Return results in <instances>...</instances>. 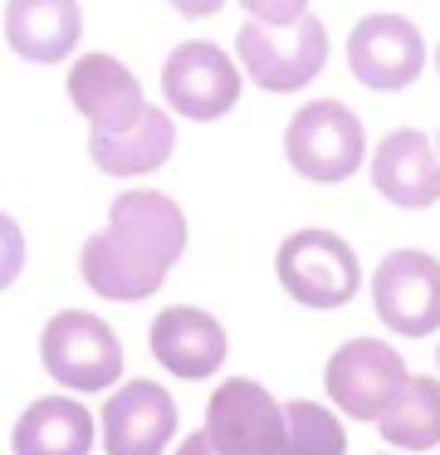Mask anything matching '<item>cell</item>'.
<instances>
[{
    "mask_svg": "<svg viewBox=\"0 0 440 455\" xmlns=\"http://www.w3.org/2000/svg\"><path fill=\"white\" fill-rule=\"evenodd\" d=\"M162 93H166V113L191 118V123H215L240 103L244 69L220 44L181 40L162 64Z\"/></svg>",
    "mask_w": 440,
    "mask_h": 455,
    "instance_id": "obj_8",
    "label": "cell"
},
{
    "mask_svg": "<svg viewBox=\"0 0 440 455\" xmlns=\"http://www.w3.org/2000/svg\"><path fill=\"white\" fill-rule=\"evenodd\" d=\"M172 455H215V445L205 441V431H191V435H186V441L176 445Z\"/></svg>",
    "mask_w": 440,
    "mask_h": 455,
    "instance_id": "obj_23",
    "label": "cell"
},
{
    "mask_svg": "<svg viewBox=\"0 0 440 455\" xmlns=\"http://www.w3.org/2000/svg\"><path fill=\"white\" fill-rule=\"evenodd\" d=\"M436 69H440V50H436Z\"/></svg>",
    "mask_w": 440,
    "mask_h": 455,
    "instance_id": "obj_26",
    "label": "cell"
},
{
    "mask_svg": "<svg viewBox=\"0 0 440 455\" xmlns=\"http://www.w3.org/2000/svg\"><path fill=\"white\" fill-rule=\"evenodd\" d=\"M25 275V230L10 211H0V289H10Z\"/></svg>",
    "mask_w": 440,
    "mask_h": 455,
    "instance_id": "obj_21",
    "label": "cell"
},
{
    "mask_svg": "<svg viewBox=\"0 0 440 455\" xmlns=\"http://www.w3.org/2000/svg\"><path fill=\"white\" fill-rule=\"evenodd\" d=\"M235 60L254 89L299 93L328 69V30L318 15H303L293 30H264V25L244 20L235 35Z\"/></svg>",
    "mask_w": 440,
    "mask_h": 455,
    "instance_id": "obj_5",
    "label": "cell"
},
{
    "mask_svg": "<svg viewBox=\"0 0 440 455\" xmlns=\"http://www.w3.org/2000/svg\"><path fill=\"white\" fill-rule=\"evenodd\" d=\"M372 187L396 211H426L440 201V152L420 128H396L372 148Z\"/></svg>",
    "mask_w": 440,
    "mask_h": 455,
    "instance_id": "obj_14",
    "label": "cell"
},
{
    "mask_svg": "<svg viewBox=\"0 0 440 455\" xmlns=\"http://www.w3.org/2000/svg\"><path fill=\"white\" fill-rule=\"evenodd\" d=\"M348 69L362 89L372 93H401L420 79L430 50H426V35L416 30V20L396 11H377V15H362L357 25L348 30Z\"/></svg>",
    "mask_w": 440,
    "mask_h": 455,
    "instance_id": "obj_10",
    "label": "cell"
},
{
    "mask_svg": "<svg viewBox=\"0 0 440 455\" xmlns=\"http://www.w3.org/2000/svg\"><path fill=\"white\" fill-rule=\"evenodd\" d=\"M93 445H98V421L68 392L29 402L20 411L15 431H10L15 455H93Z\"/></svg>",
    "mask_w": 440,
    "mask_h": 455,
    "instance_id": "obj_16",
    "label": "cell"
},
{
    "mask_svg": "<svg viewBox=\"0 0 440 455\" xmlns=\"http://www.w3.org/2000/svg\"><path fill=\"white\" fill-rule=\"evenodd\" d=\"M39 367L64 387L68 396L113 392L123 387V343L117 333L88 308H59L39 328Z\"/></svg>",
    "mask_w": 440,
    "mask_h": 455,
    "instance_id": "obj_2",
    "label": "cell"
},
{
    "mask_svg": "<svg viewBox=\"0 0 440 455\" xmlns=\"http://www.w3.org/2000/svg\"><path fill=\"white\" fill-rule=\"evenodd\" d=\"M201 431L215 455H279L289 441V411L254 377H225L205 402Z\"/></svg>",
    "mask_w": 440,
    "mask_h": 455,
    "instance_id": "obj_7",
    "label": "cell"
},
{
    "mask_svg": "<svg viewBox=\"0 0 440 455\" xmlns=\"http://www.w3.org/2000/svg\"><path fill=\"white\" fill-rule=\"evenodd\" d=\"M186 211L156 187H132L113 196L108 226L84 240L78 275L108 304H142L186 255Z\"/></svg>",
    "mask_w": 440,
    "mask_h": 455,
    "instance_id": "obj_1",
    "label": "cell"
},
{
    "mask_svg": "<svg viewBox=\"0 0 440 455\" xmlns=\"http://www.w3.org/2000/svg\"><path fill=\"white\" fill-rule=\"evenodd\" d=\"M372 308L381 328L401 338L440 333V259L430 250L401 245L372 269Z\"/></svg>",
    "mask_w": 440,
    "mask_h": 455,
    "instance_id": "obj_9",
    "label": "cell"
},
{
    "mask_svg": "<svg viewBox=\"0 0 440 455\" xmlns=\"http://www.w3.org/2000/svg\"><path fill=\"white\" fill-rule=\"evenodd\" d=\"M147 347H152L156 367H166L181 382H205L230 357V338H225L220 318L196 304H166L147 328Z\"/></svg>",
    "mask_w": 440,
    "mask_h": 455,
    "instance_id": "obj_13",
    "label": "cell"
},
{
    "mask_svg": "<svg viewBox=\"0 0 440 455\" xmlns=\"http://www.w3.org/2000/svg\"><path fill=\"white\" fill-rule=\"evenodd\" d=\"M411 367L387 338H348L323 367V387L328 402L352 421H381L387 406L406 392Z\"/></svg>",
    "mask_w": 440,
    "mask_h": 455,
    "instance_id": "obj_6",
    "label": "cell"
},
{
    "mask_svg": "<svg viewBox=\"0 0 440 455\" xmlns=\"http://www.w3.org/2000/svg\"><path fill=\"white\" fill-rule=\"evenodd\" d=\"M436 367H440V347H436Z\"/></svg>",
    "mask_w": 440,
    "mask_h": 455,
    "instance_id": "obj_25",
    "label": "cell"
},
{
    "mask_svg": "<svg viewBox=\"0 0 440 455\" xmlns=\"http://www.w3.org/2000/svg\"><path fill=\"white\" fill-rule=\"evenodd\" d=\"M244 15L264 30H293V25L308 15V0H240Z\"/></svg>",
    "mask_w": 440,
    "mask_h": 455,
    "instance_id": "obj_20",
    "label": "cell"
},
{
    "mask_svg": "<svg viewBox=\"0 0 440 455\" xmlns=\"http://www.w3.org/2000/svg\"><path fill=\"white\" fill-rule=\"evenodd\" d=\"M381 455H391V451H381Z\"/></svg>",
    "mask_w": 440,
    "mask_h": 455,
    "instance_id": "obj_27",
    "label": "cell"
},
{
    "mask_svg": "<svg viewBox=\"0 0 440 455\" xmlns=\"http://www.w3.org/2000/svg\"><path fill=\"white\" fill-rule=\"evenodd\" d=\"M284 157L303 181L338 187V181L357 177L367 162V128L342 99H308L289 118Z\"/></svg>",
    "mask_w": 440,
    "mask_h": 455,
    "instance_id": "obj_4",
    "label": "cell"
},
{
    "mask_svg": "<svg viewBox=\"0 0 440 455\" xmlns=\"http://www.w3.org/2000/svg\"><path fill=\"white\" fill-rule=\"evenodd\" d=\"M274 275L279 289L303 308H342L362 289V259L338 230L328 226H303L289 230L274 250Z\"/></svg>",
    "mask_w": 440,
    "mask_h": 455,
    "instance_id": "obj_3",
    "label": "cell"
},
{
    "mask_svg": "<svg viewBox=\"0 0 440 455\" xmlns=\"http://www.w3.org/2000/svg\"><path fill=\"white\" fill-rule=\"evenodd\" d=\"M84 11L78 0H5V44L25 64H64L78 60Z\"/></svg>",
    "mask_w": 440,
    "mask_h": 455,
    "instance_id": "obj_15",
    "label": "cell"
},
{
    "mask_svg": "<svg viewBox=\"0 0 440 455\" xmlns=\"http://www.w3.org/2000/svg\"><path fill=\"white\" fill-rule=\"evenodd\" d=\"M377 431L396 451H436L440 445V377H411L406 392L377 421Z\"/></svg>",
    "mask_w": 440,
    "mask_h": 455,
    "instance_id": "obj_18",
    "label": "cell"
},
{
    "mask_svg": "<svg viewBox=\"0 0 440 455\" xmlns=\"http://www.w3.org/2000/svg\"><path fill=\"white\" fill-rule=\"evenodd\" d=\"M68 103L78 108V118L88 123V142L98 138H117V132L137 128V123L147 118V93L142 84H137V74L127 69L117 54H78L74 64H68Z\"/></svg>",
    "mask_w": 440,
    "mask_h": 455,
    "instance_id": "obj_11",
    "label": "cell"
},
{
    "mask_svg": "<svg viewBox=\"0 0 440 455\" xmlns=\"http://www.w3.org/2000/svg\"><path fill=\"white\" fill-rule=\"evenodd\" d=\"M181 20H205V15H220L225 11V0H166Z\"/></svg>",
    "mask_w": 440,
    "mask_h": 455,
    "instance_id": "obj_22",
    "label": "cell"
},
{
    "mask_svg": "<svg viewBox=\"0 0 440 455\" xmlns=\"http://www.w3.org/2000/svg\"><path fill=\"white\" fill-rule=\"evenodd\" d=\"M436 152H440V132H436Z\"/></svg>",
    "mask_w": 440,
    "mask_h": 455,
    "instance_id": "obj_24",
    "label": "cell"
},
{
    "mask_svg": "<svg viewBox=\"0 0 440 455\" xmlns=\"http://www.w3.org/2000/svg\"><path fill=\"white\" fill-rule=\"evenodd\" d=\"M289 441L279 455H348V431L338 411L318 402H289Z\"/></svg>",
    "mask_w": 440,
    "mask_h": 455,
    "instance_id": "obj_19",
    "label": "cell"
},
{
    "mask_svg": "<svg viewBox=\"0 0 440 455\" xmlns=\"http://www.w3.org/2000/svg\"><path fill=\"white\" fill-rule=\"evenodd\" d=\"M176 396L152 377H127L123 387H113L98 416V441L108 455H166V445L176 441Z\"/></svg>",
    "mask_w": 440,
    "mask_h": 455,
    "instance_id": "obj_12",
    "label": "cell"
},
{
    "mask_svg": "<svg viewBox=\"0 0 440 455\" xmlns=\"http://www.w3.org/2000/svg\"><path fill=\"white\" fill-rule=\"evenodd\" d=\"M176 152V118L166 108H147V118L137 128L117 132V138H98L88 142V157L98 172L108 177H147V172L166 167Z\"/></svg>",
    "mask_w": 440,
    "mask_h": 455,
    "instance_id": "obj_17",
    "label": "cell"
}]
</instances>
